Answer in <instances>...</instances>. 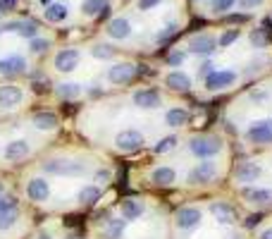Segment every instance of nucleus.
<instances>
[{
  "instance_id": "obj_1",
  "label": "nucleus",
  "mask_w": 272,
  "mask_h": 239,
  "mask_svg": "<svg viewBox=\"0 0 272 239\" xmlns=\"http://www.w3.org/2000/svg\"><path fill=\"white\" fill-rule=\"evenodd\" d=\"M43 172L48 175H67V177H79L86 172L84 163H77V160H67V158H53L43 163Z\"/></svg>"
},
{
  "instance_id": "obj_2",
  "label": "nucleus",
  "mask_w": 272,
  "mask_h": 239,
  "mask_svg": "<svg viewBox=\"0 0 272 239\" xmlns=\"http://www.w3.org/2000/svg\"><path fill=\"white\" fill-rule=\"evenodd\" d=\"M189 148L198 158H213V156H218L222 151V141L218 136H194L191 143H189Z\"/></svg>"
},
{
  "instance_id": "obj_3",
  "label": "nucleus",
  "mask_w": 272,
  "mask_h": 239,
  "mask_svg": "<svg viewBox=\"0 0 272 239\" xmlns=\"http://www.w3.org/2000/svg\"><path fill=\"white\" fill-rule=\"evenodd\" d=\"M115 146L122 153H136L141 146H143V134L136 132V129H125V132H119V134H117Z\"/></svg>"
},
{
  "instance_id": "obj_4",
  "label": "nucleus",
  "mask_w": 272,
  "mask_h": 239,
  "mask_svg": "<svg viewBox=\"0 0 272 239\" xmlns=\"http://www.w3.org/2000/svg\"><path fill=\"white\" fill-rule=\"evenodd\" d=\"M215 175H218V165L213 160H205L189 172V184H208L215 180Z\"/></svg>"
},
{
  "instance_id": "obj_5",
  "label": "nucleus",
  "mask_w": 272,
  "mask_h": 239,
  "mask_svg": "<svg viewBox=\"0 0 272 239\" xmlns=\"http://www.w3.org/2000/svg\"><path fill=\"white\" fill-rule=\"evenodd\" d=\"M136 77V65L132 63H117L108 70L110 84H129Z\"/></svg>"
},
{
  "instance_id": "obj_6",
  "label": "nucleus",
  "mask_w": 272,
  "mask_h": 239,
  "mask_svg": "<svg viewBox=\"0 0 272 239\" xmlns=\"http://www.w3.org/2000/svg\"><path fill=\"white\" fill-rule=\"evenodd\" d=\"M251 143H270L272 141V120H260L253 122L246 132Z\"/></svg>"
},
{
  "instance_id": "obj_7",
  "label": "nucleus",
  "mask_w": 272,
  "mask_h": 239,
  "mask_svg": "<svg viewBox=\"0 0 272 239\" xmlns=\"http://www.w3.org/2000/svg\"><path fill=\"white\" fill-rule=\"evenodd\" d=\"M79 60H81V55H79V50H74V48H65V50H60L57 55H55V70L57 72H72L79 67Z\"/></svg>"
},
{
  "instance_id": "obj_8",
  "label": "nucleus",
  "mask_w": 272,
  "mask_h": 239,
  "mask_svg": "<svg viewBox=\"0 0 272 239\" xmlns=\"http://www.w3.org/2000/svg\"><path fill=\"white\" fill-rule=\"evenodd\" d=\"M234 81H236V74L229 70H222V72H213L205 77V88L208 91H222V88L232 86Z\"/></svg>"
},
{
  "instance_id": "obj_9",
  "label": "nucleus",
  "mask_w": 272,
  "mask_h": 239,
  "mask_svg": "<svg viewBox=\"0 0 272 239\" xmlns=\"http://www.w3.org/2000/svg\"><path fill=\"white\" fill-rule=\"evenodd\" d=\"M215 46H218V41L213 39L210 34H198V36H194V39L189 41V48L196 55H210L215 50Z\"/></svg>"
},
{
  "instance_id": "obj_10",
  "label": "nucleus",
  "mask_w": 272,
  "mask_h": 239,
  "mask_svg": "<svg viewBox=\"0 0 272 239\" xmlns=\"http://www.w3.org/2000/svg\"><path fill=\"white\" fill-rule=\"evenodd\" d=\"M26 196L32 201H46L50 196V184L43 180V177H34L26 184Z\"/></svg>"
},
{
  "instance_id": "obj_11",
  "label": "nucleus",
  "mask_w": 272,
  "mask_h": 239,
  "mask_svg": "<svg viewBox=\"0 0 272 239\" xmlns=\"http://www.w3.org/2000/svg\"><path fill=\"white\" fill-rule=\"evenodd\" d=\"M201 211L198 208H182V211H177V227H182V230H191V227H196V225L201 223Z\"/></svg>"
},
{
  "instance_id": "obj_12",
  "label": "nucleus",
  "mask_w": 272,
  "mask_h": 239,
  "mask_svg": "<svg viewBox=\"0 0 272 239\" xmlns=\"http://www.w3.org/2000/svg\"><path fill=\"white\" fill-rule=\"evenodd\" d=\"M134 103L143 108V110H153L160 105V94H158L156 88H143V91H136L134 94Z\"/></svg>"
},
{
  "instance_id": "obj_13",
  "label": "nucleus",
  "mask_w": 272,
  "mask_h": 239,
  "mask_svg": "<svg viewBox=\"0 0 272 239\" xmlns=\"http://www.w3.org/2000/svg\"><path fill=\"white\" fill-rule=\"evenodd\" d=\"M0 32H17L24 39H36L39 26H36V22H8L0 26Z\"/></svg>"
},
{
  "instance_id": "obj_14",
  "label": "nucleus",
  "mask_w": 272,
  "mask_h": 239,
  "mask_svg": "<svg viewBox=\"0 0 272 239\" xmlns=\"http://www.w3.org/2000/svg\"><path fill=\"white\" fill-rule=\"evenodd\" d=\"M24 67H26V60L22 55H10L5 60H0V72L5 77H15V74H22Z\"/></svg>"
},
{
  "instance_id": "obj_15",
  "label": "nucleus",
  "mask_w": 272,
  "mask_h": 239,
  "mask_svg": "<svg viewBox=\"0 0 272 239\" xmlns=\"http://www.w3.org/2000/svg\"><path fill=\"white\" fill-rule=\"evenodd\" d=\"M29 153H32V146H29L26 141H22V139H19V141H10L8 146H5V158L12 160V163L24 160Z\"/></svg>"
},
{
  "instance_id": "obj_16",
  "label": "nucleus",
  "mask_w": 272,
  "mask_h": 239,
  "mask_svg": "<svg viewBox=\"0 0 272 239\" xmlns=\"http://www.w3.org/2000/svg\"><path fill=\"white\" fill-rule=\"evenodd\" d=\"M244 199L253 206H272V189H244Z\"/></svg>"
},
{
  "instance_id": "obj_17",
  "label": "nucleus",
  "mask_w": 272,
  "mask_h": 239,
  "mask_svg": "<svg viewBox=\"0 0 272 239\" xmlns=\"http://www.w3.org/2000/svg\"><path fill=\"white\" fill-rule=\"evenodd\" d=\"M132 34V24H129V19H125V17H117V19H112V22L108 24V36L110 39H127Z\"/></svg>"
},
{
  "instance_id": "obj_18",
  "label": "nucleus",
  "mask_w": 272,
  "mask_h": 239,
  "mask_svg": "<svg viewBox=\"0 0 272 239\" xmlns=\"http://www.w3.org/2000/svg\"><path fill=\"white\" fill-rule=\"evenodd\" d=\"M234 177H236V182H256L260 177V165L258 163H241Z\"/></svg>"
},
{
  "instance_id": "obj_19",
  "label": "nucleus",
  "mask_w": 272,
  "mask_h": 239,
  "mask_svg": "<svg viewBox=\"0 0 272 239\" xmlns=\"http://www.w3.org/2000/svg\"><path fill=\"white\" fill-rule=\"evenodd\" d=\"M22 91L17 86H0V108H15L22 103Z\"/></svg>"
},
{
  "instance_id": "obj_20",
  "label": "nucleus",
  "mask_w": 272,
  "mask_h": 239,
  "mask_svg": "<svg viewBox=\"0 0 272 239\" xmlns=\"http://www.w3.org/2000/svg\"><path fill=\"white\" fill-rule=\"evenodd\" d=\"M210 213L215 215V220H218V223H222V225L236 223V211H234L232 206H227V203H213Z\"/></svg>"
},
{
  "instance_id": "obj_21",
  "label": "nucleus",
  "mask_w": 272,
  "mask_h": 239,
  "mask_svg": "<svg viewBox=\"0 0 272 239\" xmlns=\"http://www.w3.org/2000/svg\"><path fill=\"white\" fill-rule=\"evenodd\" d=\"M150 180H153V182H156L158 187H170V184L177 182V172H174L172 167L163 165V167H156V170H153Z\"/></svg>"
},
{
  "instance_id": "obj_22",
  "label": "nucleus",
  "mask_w": 272,
  "mask_h": 239,
  "mask_svg": "<svg viewBox=\"0 0 272 239\" xmlns=\"http://www.w3.org/2000/svg\"><path fill=\"white\" fill-rule=\"evenodd\" d=\"M165 84L174 91H189L191 88V79H189L184 72H170L167 77H165Z\"/></svg>"
},
{
  "instance_id": "obj_23",
  "label": "nucleus",
  "mask_w": 272,
  "mask_h": 239,
  "mask_svg": "<svg viewBox=\"0 0 272 239\" xmlns=\"http://www.w3.org/2000/svg\"><path fill=\"white\" fill-rule=\"evenodd\" d=\"M139 215H143V203L136 199H125L122 201V218L125 220H136Z\"/></svg>"
},
{
  "instance_id": "obj_24",
  "label": "nucleus",
  "mask_w": 272,
  "mask_h": 239,
  "mask_svg": "<svg viewBox=\"0 0 272 239\" xmlns=\"http://www.w3.org/2000/svg\"><path fill=\"white\" fill-rule=\"evenodd\" d=\"M98 199H101V187H96V184L84 187V189L79 191V196H77V201L81 203V206H94Z\"/></svg>"
},
{
  "instance_id": "obj_25",
  "label": "nucleus",
  "mask_w": 272,
  "mask_h": 239,
  "mask_svg": "<svg viewBox=\"0 0 272 239\" xmlns=\"http://www.w3.org/2000/svg\"><path fill=\"white\" fill-rule=\"evenodd\" d=\"M32 122L36 129H55L57 127V115H53V112H36Z\"/></svg>"
},
{
  "instance_id": "obj_26",
  "label": "nucleus",
  "mask_w": 272,
  "mask_h": 239,
  "mask_svg": "<svg viewBox=\"0 0 272 239\" xmlns=\"http://www.w3.org/2000/svg\"><path fill=\"white\" fill-rule=\"evenodd\" d=\"M165 122H167L170 127H182V125L189 122V112L184 110V108H172V110H167V115H165Z\"/></svg>"
},
{
  "instance_id": "obj_27",
  "label": "nucleus",
  "mask_w": 272,
  "mask_h": 239,
  "mask_svg": "<svg viewBox=\"0 0 272 239\" xmlns=\"http://www.w3.org/2000/svg\"><path fill=\"white\" fill-rule=\"evenodd\" d=\"M122 232H125V218L122 220H105V230H103L105 239H119Z\"/></svg>"
},
{
  "instance_id": "obj_28",
  "label": "nucleus",
  "mask_w": 272,
  "mask_h": 239,
  "mask_svg": "<svg viewBox=\"0 0 272 239\" xmlns=\"http://www.w3.org/2000/svg\"><path fill=\"white\" fill-rule=\"evenodd\" d=\"M46 19L48 22H65L67 19V8L60 5V3H55V5H48L46 8Z\"/></svg>"
},
{
  "instance_id": "obj_29",
  "label": "nucleus",
  "mask_w": 272,
  "mask_h": 239,
  "mask_svg": "<svg viewBox=\"0 0 272 239\" xmlns=\"http://www.w3.org/2000/svg\"><path fill=\"white\" fill-rule=\"evenodd\" d=\"M17 220H19V211L15 208H8V211H0V230H10L15 227Z\"/></svg>"
},
{
  "instance_id": "obj_30",
  "label": "nucleus",
  "mask_w": 272,
  "mask_h": 239,
  "mask_svg": "<svg viewBox=\"0 0 272 239\" xmlns=\"http://www.w3.org/2000/svg\"><path fill=\"white\" fill-rule=\"evenodd\" d=\"M105 8H108V0H84V5H81L84 15H88V17L101 15Z\"/></svg>"
},
{
  "instance_id": "obj_31",
  "label": "nucleus",
  "mask_w": 272,
  "mask_h": 239,
  "mask_svg": "<svg viewBox=\"0 0 272 239\" xmlns=\"http://www.w3.org/2000/svg\"><path fill=\"white\" fill-rule=\"evenodd\" d=\"M91 53H94V57H101V60H108V57L115 55V48L112 46H105V43H98V46L91 48Z\"/></svg>"
},
{
  "instance_id": "obj_32",
  "label": "nucleus",
  "mask_w": 272,
  "mask_h": 239,
  "mask_svg": "<svg viewBox=\"0 0 272 239\" xmlns=\"http://www.w3.org/2000/svg\"><path fill=\"white\" fill-rule=\"evenodd\" d=\"M174 146H177V136H165L163 141L156 146V153H167V151H172Z\"/></svg>"
},
{
  "instance_id": "obj_33",
  "label": "nucleus",
  "mask_w": 272,
  "mask_h": 239,
  "mask_svg": "<svg viewBox=\"0 0 272 239\" xmlns=\"http://www.w3.org/2000/svg\"><path fill=\"white\" fill-rule=\"evenodd\" d=\"M79 94H81L79 84H63V86H60V96H63V98H77Z\"/></svg>"
},
{
  "instance_id": "obj_34",
  "label": "nucleus",
  "mask_w": 272,
  "mask_h": 239,
  "mask_svg": "<svg viewBox=\"0 0 272 239\" xmlns=\"http://www.w3.org/2000/svg\"><path fill=\"white\" fill-rule=\"evenodd\" d=\"M236 39H239V29H229V32H225L222 36H220V48L232 46Z\"/></svg>"
},
{
  "instance_id": "obj_35",
  "label": "nucleus",
  "mask_w": 272,
  "mask_h": 239,
  "mask_svg": "<svg viewBox=\"0 0 272 239\" xmlns=\"http://www.w3.org/2000/svg\"><path fill=\"white\" fill-rule=\"evenodd\" d=\"M267 34H265V29H256V32L251 34V43L253 46H258V48H263V46H267Z\"/></svg>"
},
{
  "instance_id": "obj_36",
  "label": "nucleus",
  "mask_w": 272,
  "mask_h": 239,
  "mask_svg": "<svg viewBox=\"0 0 272 239\" xmlns=\"http://www.w3.org/2000/svg\"><path fill=\"white\" fill-rule=\"evenodd\" d=\"M234 3L236 0H218V3H213V10L220 15V12H227L229 8H234Z\"/></svg>"
},
{
  "instance_id": "obj_37",
  "label": "nucleus",
  "mask_w": 272,
  "mask_h": 239,
  "mask_svg": "<svg viewBox=\"0 0 272 239\" xmlns=\"http://www.w3.org/2000/svg\"><path fill=\"white\" fill-rule=\"evenodd\" d=\"M46 48H48L46 39H32V50L34 53H41V50H46Z\"/></svg>"
},
{
  "instance_id": "obj_38",
  "label": "nucleus",
  "mask_w": 272,
  "mask_h": 239,
  "mask_svg": "<svg viewBox=\"0 0 272 239\" xmlns=\"http://www.w3.org/2000/svg\"><path fill=\"white\" fill-rule=\"evenodd\" d=\"M184 57H187V55H184L182 50H174V53H172V55L167 57V63H170L172 67H174V65H182V63H184Z\"/></svg>"
},
{
  "instance_id": "obj_39",
  "label": "nucleus",
  "mask_w": 272,
  "mask_h": 239,
  "mask_svg": "<svg viewBox=\"0 0 272 239\" xmlns=\"http://www.w3.org/2000/svg\"><path fill=\"white\" fill-rule=\"evenodd\" d=\"M110 170H98V172H96V182L98 184H108L110 182Z\"/></svg>"
},
{
  "instance_id": "obj_40",
  "label": "nucleus",
  "mask_w": 272,
  "mask_h": 239,
  "mask_svg": "<svg viewBox=\"0 0 272 239\" xmlns=\"http://www.w3.org/2000/svg\"><path fill=\"white\" fill-rule=\"evenodd\" d=\"M8 208H15V199L12 196H0V211H8Z\"/></svg>"
},
{
  "instance_id": "obj_41",
  "label": "nucleus",
  "mask_w": 272,
  "mask_h": 239,
  "mask_svg": "<svg viewBox=\"0 0 272 239\" xmlns=\"http://www.w3.org/2000/svg\"><path fill=\"white\" fill-rule=\"evenodd\" d=\"M239 5L244 10H253V8H258V5H263V0H239Z\"/></svg>"
},
{
  "instance_id": "obj_42",
  "label": "nucleus",
  "mask_w": 272,
  "mask_h": 239,
  "mask_svg": "<svg viewBox=\"0 0 272 239\" xmlns=\"http://www.w3.org/2000/svg\"><path fill=\"white\" fill-rule=\"evenodd\" d=\"M163 0H139V8L141 10H153L156 5H160Z\"/></svg>"
},
{
  "instance_id": "obj_43",
  "label": "nucleus",
  "mask_w": 272,
  "mask_h": 239,
  "mask_svg": "<svg viewBox=\"0 0 272 239\" xmlns=\"http://www.w3.org/2000/svg\"><path fill=\"white\" fill-rule=\"evenodd\" d=\"M203 74V77H208V74H213V65L210 63H205V65H201V70H198Z\"/></svg>"
},
{
  "instance_id": "obj_44",
  "label": "nucleus",
  "mask_w": 272,
  "mask_h": 239,
  "mask_svg": "<svg viewBox=\"0 0 272 239\" xmlns=\"http://www.w3.org/2000/svg\"><path fill=\"white\" fill-rule=\"evenodd\" d=\"M246 19H249L246 15H229L227 17V22H246Z\"/></svg>"
},
{
  "instance_id": "obj_45",
  "label": "nucleus",
  "mask_w": 272,
  "mask_h": 239,
  "mask_svg": "<svg viewBox=\"0 0 272 239\" xmlns=\"http://www.w3.org/2000/svg\"><path fill=\"white\" fill-rule=\"evenodd\" d=\"M258 223H260V215H251L249 220H246V225H249V227H256Z\"/></svg>"
},
{
  "instance_id": "obj_46",
  "label": "nucleus",
  "mask_w": 272,
  "mask_h": 239,
  "mask_svg": "<svg viewBox=\"0 0 272 239\" xmlns=\"http://www.w3.org/2000/svg\"><path fill=\"white\" fill-rule=\"evenodd\" d=\"M260 239H272V227H267V230L260 232Z\"/></svg>"
},
{
  "instance_id": "obj_47",
  "label": "nucleus",
  "mask_w": 272,
  "mask_h": 239,
  "mask_svg": "<svg viewBox=\"0 0 272 239\" xmlns=\"http://www.w3.org/2000/svg\"><path fill=\"white\" fill-rule=\"evenodd\" d=\"M65 239H84V234H81V232H72V234H67Z\"/></svg>"
},
{
  "instance_id": "obj_48",
  "label": "nucleus",
  "mask_w": 272,
  "mask_h": 239,
  "mask_svg": "<svg viewBox=\"0 0 272 239\" xmlns=\"http://www.w3.org/2000/svg\"><path fill=\"white\" fill-rule=\"evenodd\" d=\"M8 5H15V0H3V3H0V12L8 8Z\"/></svg>"
},
{
  "instance_id": "obj_49",
  "label": "nucleus",
  "mask_w": 272,
  "mask_h": 239,
  "mask_svg": "<svg viewBox=\"0 0 272 239\" xmlns=\"http://www.w3.org/2000/svg\"><path fill=\"white\" fill-rule=\"evenodd\" d=\"M39 239H53V237H50L48 232H41V234H39Z\"/></svg>"
},
{
  "instance_id": "obj_50",
  "label": "nucleus",
  "mask_w": 272,
  "mask_h": 239,
  "mask_svg": "<svg viewBox=\"0 0 272 239\" xmlns=\"http://www.w3.org/2000/svg\"><path fill=\"white\" fill-rule=\"evenodd\" d=\"M41 3H43V5H46V8H48V5H50V0H41Z\"/></svg>"
},
{
  "instance_id": "obj_51",
  "label": "nucleus",
  "mask_w": 272,
  "mask_h": 239,
  "mask_svg": "<svg viewBox=\"0 0 272 239\" xmlns=\"http://www.w3.org/2000/svg\"><path fill=\"white\" fill-rule=\"evenodd\" d=\"M196 3H198V0H196Z\"/></svg>"
}]
</instances>
